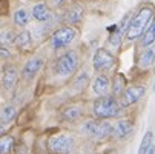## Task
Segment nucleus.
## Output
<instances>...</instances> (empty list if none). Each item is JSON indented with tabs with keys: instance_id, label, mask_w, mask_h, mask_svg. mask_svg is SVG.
Here are the masks:
<instances>
[{
	"instance_id": "0eeeda50",
	"label": "nucleus",
	"mask_w": 155,
	"mask_h": 154,
	"mask_svg": "<svg viewBox=\"0 0 155 154\" xmlns=\"http://www.w3.org/2000/svg\"><path fill=\"white\" fill-rule=\"evenodd\" d=\"M74 148V140L72 137L66 134H57L49 137L48 140V149L55 154H68Z\"/></svg>"
},
{
	"instance_id": "4be33fe9",
	"label": "nucleus",
	"mask_w": 155,
	"mask_h": 154,
	"mask_svg": "<svg viewBox=\"0 0 155 154\" xmlns=\"http://www.w3.org/2000/svg\"><path fill=\"white\" fill-rule=\"evenodd\" d=\"M15 114H17V109L14 105H5L2 108V114H0V117H2V123L6 125L9 122H12L15 119Z\"/></svg>"
},
{
	"instance_id": "aec40b11",
	"label": "nucleus",
	"mask_w": 155,
	"mask_h": 154,
	"mask_svg": "<svg viewBox=\"0 0 155 154\" xmlns=\"http://www.w3.org/2000/svg\"><path fill=\"white\" fill-rule=\"evenodd\" d=\"M14 45L20 50H23V48H28L31 45V33L29 31H21L20 34H17L15 40H14Z\"/></svg>"
},
{
	"instance_id": "9b49d317",
	"label": "nucleus",
	"mask_w": 155,
	"mask_h": 154,
	"mask_svg": "<svg viewBox=\"0 0 155 154\" xmlns=\"http://www.w3.org/2000/svg\"><path fill=\"white\" fill-rule=\"evenodd\" d=\"M31 15L34 20L40 22V23H45V22H48L51 19V9L46 3H43V2H38L32 6L31 9Z\"/></svg>"
},
{
	"instance_id": "6e6552de",
	"label": "nucleus",
	"mask_w": 155,
	"mask_h": 154,
	"mask_svg": "<svg viewBox=\"0 0 155 154\" xmlns=\"http://www.w3.org/2000/svg\"><path fill=\"white\" fill-rule=\"evenodd\" d=\"M144 93H146V90H144V86H141V85H130V86H127L124 90V93H123V96H121V100H120L121 106L126 108V106H130V105H135L144 96Z\"/></svg>"
},
{
	"instance_id": "423d86ee",
	"label": "nucleus",
	"mask_w": 155,
	"mask_h": 154,
	"mask_svg": "<svg viewBox=\"0 0 155 154\" xmlns=\"http://www.w3.org/2000/svg\"><path fill=\"white\" fill-rule=\"evenodd\" d=\"M115 65V57L112 53H109L107 50L104 48H98L95 53H94V57H92V67L95 71L98 73H106V71H110Z\"/></svg>"
},
{
	"instance_id": "9d476101",
	"label": "nucleus",
	"mask_w": 155,
	"mask_h": 154,
	"mask_svg": "<svg viewBox=\"0 0 155 154\" xmlns=\"http://www.w3.org/2000/svg\"><path fill=\"white\" fill-rule=\"evenodd\" d=\"M43 59L41 57H32V59H29L26 63H25V67H23V71H21V76H23V79H26V80H31V79H34L38 73H40V70L43 68Z\"/></svg>"
},
{
	"instance_id": "7ed1b4c3",
	"label": "nucleus",
	"mask_w": 155,
	"mask_h": 154,
	"mask_svg": "<svg viewBox=\"0 0 155 154\" xmlns=\"http://www.w3.org/2000/svg\"><path fill=\"white\" fill-rule=\"evenodd\" d=\"M83 133L86 136H89L91 139L95 140H103L106 137H109L110 134H114V126L109 122L104 120H86L81 126Z\"/></svg>"
},
{
	"instance_id": "6ab92c4d",
	"label": "nucleus",
	"mask_w": 155,
	"mask_h": 154,
	"mask_svg": "<svg viewBox=\"0 0 155 154\" xmlns=\"http://www.w3.org/2000/svg\"><path fill=\"white\" fill-rule=\"evenodd\" d=\"M83 111H81V108L80 106H69V108H66L63 109V113H61V117L64 120H68V122H75L81 117Z\"/></svg>"
},
{
	"instance_id": "f3484780",
	"label": "nucleus",
	"mask_w": 155,
	"mask_h": 154,
	"mask_svg": "<svg viewBox=\"0 0 155 154\" xmlns=\"http://www.w3.org/2000/svg\"><path fill=\"white\" fill-rule=\"evenodd\" d=\"M110 90H112V96H115V97H121L123 96V93L126 90V80H124L123 74H115L114 76Z\"/></svg>"
},
{
	"instance_id": "c756f323",
	"label": "nucleus",
	"mask_w": 155,
	"mask_h": 154,
	"mask_svg": "<svg viewBox=\"0 0 155 154\" xmlns=\"http://www.w3.org/2000/svg\"><path fill=\"white\" fill-rule=\"evenodd\" d=\"M153 90H155V86H153Z\"/></svg>"
},
{
	"instance_id": "f257e3e1",
	"label": "nucleus",
	"mask_w": 155,
	"mask_h": 154,
	"mask_svg": "<svg viewBox=\"0 0 155 154\" xmlns=\"http://www.w3.org/2000/svg\"><path fill=\"white\" fill-rule=\"evenodd\" d=\"M155 17V8L150 3L141 5L134 14L129 22V26L126 31V39L129 42H134L137 39H141L149 25L152 23V20Z\"/></svg>"
},
{
	"instance_id": "ddd939ff",
	"label": "nucleus",
	"mask_w": 155,
	"mask_h": 154,
	"mask_svg": "<svg viewBox=\"0 0 155 154\" xmlns=\"http://www.w3.org/2000/svg\"><path fill=\"white\" fill-rule=\"evenodd\" d=\"M132 131H134V123L127 119L118 120L114 125V136L117 139H126L129 134H132Z\"/></svg>"
},
{
	"instance_id": "f03ea898",
	"label": "nucleus",
	"mask_w": 155,
	"mask_h": 154,
	"mask_svg": "<svg viewBox=\"0 0 155 154\" xmlns=\"http://www.w3.org/2000/svg\"><path fill=\"white\" fill-rule=\"evenodd\" d=\"M121 103L117 100L115 96H101L98 97L94 105H92V113L97 119L100 120H107V119H112L117 117L121 113Z\"/></svg>"
},
{
	"instance_id": "cd10ccee",
	"label": "nucleus",
	"mask_w": 155,
	"mask_h": 154,
	"mask_svg": "<svg viewBox=\"0 0 155 154\" xmlns=\"http://www.w3.org/2000/svg\"><path fill=\"white\" fill-rule=\"evenodd\" d=\"M0 56H2L3 59H8V57H9V51H8L5 46H2V48H0Z\"/></svg>"
},
{
	"instance_id": "2eb2a0df",
	"label": "nucleus",
	"mask_w": 155,
	"mask_h": 154,
	"mask_svg": "<svg viewBox=\"0 0 155 154\" xmlns=\"http://www.w3.org/2000/svg\"><path fill=\"white\" fill-rule=\"evenodd\" d=\"M83 15H84V9L78 5H74L64 12V22L69 25H75V23H80L81 22Z\"/></svg>"
},
{
	"instance_id": "39448f33",
	"label": "nucleus",
	"mask_w": 155,
	"mask_h": 154,
	"mask_svg": "<svg viewBox=\"0 0 155 154\" xmlns=\"http://www.w3.org/2000/svg\"><path fill=\"white\" fill-rule=\"evenodd\" d=\"M77 34H78L77 29L74 26H71V25L61 26L57 31H54V34L51 36V46L54 50H60V48L68 46L77 39Z\"/></svg>"
},
{
	"instance_id": "c85d7f7f",
	"label": "nucleus",
	"mask_w": 155,
	"mask_h": 154,
	"mask_svg": "<svg viewBox=\"0 0 155 154\" xmlns=\"http://www.w3.org/2000/svg\"><path fill=\"white\" fill-rule=\"evenodd\" d=\"M147 154H155V145H152L150 146V149H149V152Z\"/></svg>"
},
{
	"instance_id": "a878e982",
	"label": "nucleus",
	"mask_w": 155,
	"mask_h": 154,
	"mask_svg": "<svg viewBox=\"0 0 155 154\" xmlns=\"http://www.w3.org/2000/svg\"><path fill=\"white\" fill-rule=\"evenodd\" d=\"M15 34L12 33V31H9V29H5V31H2V36H0V42L3 43V46L5 45H8V43H12L14 40H15Z\"/></svg>"
},
{
	"instance_id": "b1692460",
	"label": "nucleus",
	"mask_w": 155,
	"mask_h": 154,
	"mask_svg": "<svg viewBox=\"0 0 155 154\" xmlns=\"http://www.w3.org/2000/svg\"><path fill=\"white\" fill-rule=\"evenodd\" d=\"M87 79H89V76H87V73H81L80 76H77V79L74 80V88L77 91H83L86 85H87Z\"/></svg>"
},
{
	"instance_id": "412c9836",
	"label": "nucleus",
	"mask_w": 155,
	"mask_h": 154,
	"mask_svg": "<svg viewBox=\"0 0 155 154\" xmlns=\"http://www.w3.org/2000/svg\"><path fill=\"white\" fill-rule=\"evenodd\" d=\"M152 145H153V134H152V131H147V133L143 136L141 142H140V146H138V152L137 154H147Z\"/></svg>"
},
{
	"instance_id": "4468645a",
	"label": "nucleus",
	"mask_w": 155,
	"mask_h": 154,
	"mask_svg": "<svg viewBox=\"0 0 155 154\" xmlns=\"http://www.w3.org/2000/svg\"><path fill=\"white\" fill-rule=\"evenodd\" d=\"M109 86H110V82H109L107 76H104V74H98V76L94 79V82H92V91H94L98 97H101V96H107Z\"/></svg>"
},
{
	"instance_id": "f8f14e48",
	"label": "nucleus",
	"mask_w": 155,
	"mask_h": 154,
	"mask_svg": "<svg viewBox=\"0 0 155 154\" xmlns=\"http://www.w3.org/2000/svg\"><path fill=\"white\" fill-rule=\"evenodd\" d=\"M153 63H155V43L150 45V46H147V48H144L143 53L138 57V67L141 70L150 68Z\"/></svg>"
},
{
	"instance_id": "5701e85b",
	"label": "nucleus",
	"mask_w": 155,
	"mask_h": 154,
	"mask_svg": "<svg viewBox=\"0 0 155 154\" xmlns=\"http://www.w3.org/2000/svg\"><path fill=\"white\" fill-rule=\"evenodd\" d=\"M14 146V139L11 136H3L0 139V154H9Z\"/></svg>"
},
{
	"instance_id": "bb28decb",
	"label": "nucleus",
	"mask_w": 155,
	"mask_h": 154,
	"mask_svg": "<svg viewBox=\"0 0 155 154\" xmlns=\"http://www.w3.org/2000/svg\"><path fill=\"white\" fill-rule=\"evenodd\" d=\"M64 2L66 0H51V3H52L54 8H60L61 5H64Z\"/></svg>"
},
{
	"instance_id": "393cba45",
	"label": "nucleus",
	"mask_w": 155,
	"mask_h": 154,
	"mask_svg": "<svg viewBox=\"0 0 155 154\" xmlns=\"http://www.w3.org/2000/svg\"><path fill=\"white\" fill-rule=\"evenodd\" d=\"M121 39H123V31H120V29L117 28V31H112V33H110L109 43H110L112 46H120Z\"/></svg>"
},
{
	"instance_id": "1a4fd4ad",
	"label": "nucleus",
	"mask_w": 155,
	"mask_h": 154,
	"mask_svg": "<svg viewBox=\"0 0 155 154\" xmlns=\"http://www.w3.org/2000/svg\"><path fill=\"white\" fill-rule=\"evenodd\" d=\"M18 80V73L17 68L12 65H5L3 67V73H2V85L6 91H12Z\"/></svg>"
},
{
	"instance_id": "20e7f679",
	"label": "nucleus",
	"mask_w": 155,
	"mask_h": 154,
	"mask_svg": "<svg viewBox=\"0 0 155 154\" xmlns=\"http://www.w3.org/2000/svg\"><path fill=\"white\" fill-rule=\"evenodd\" d=\"M78 63H80L78 54L75 51H68V53H64L63 56H60L57 59V62L54 65V71L60 77L71 76V74H74L77 71Z\"/></svg>"
},
{
	"instance_id": "a211bd4d",
	"label": "nucleus",
	"mask_w": 155,
	"mask_h": 154,
	"mask_svg": "<svg viewBox=\"0 0 155 154\" xmlns=\"http://www.w3.org/2000/svg\"><path fill=\"white\" fill-rule=\"evenodd\" d=\"M140 43L143 48H147L155 43V17L152 20V23L149 25V28L146 29V33L143 34V37L140 39Z\"/></svg>"
},
{
	"instance_id": "dca6fc26",
	"label": "nucleus",
	"mask_w": 155,
	"mask_h": 154,
	"mask_svg": "<svg viewBox=\"0 0 155 154\" xmlns=\"http://www.w3.org/2000/svg\"><path fill=\"white\" fill-rule=\"evenodd\" d=\"M29 19H31V14L26 8H18L12 14V22L17 26H26L29 23Z\"/></svg>"
}]
</instances>
